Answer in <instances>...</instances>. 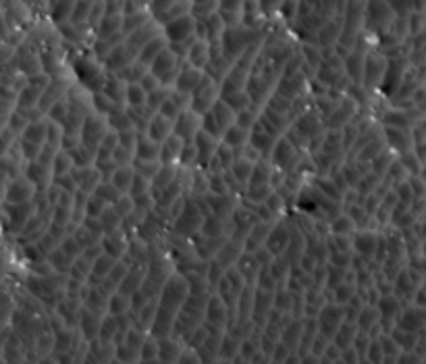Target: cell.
Listing matches in <instances>:
<instances>
[{"mask_svg": "<svg viewBox=\"0 0 426 364\" xmlns=\"http://www.w3.org/2000/svg\"><path fill=\"white\" fill-rule=\"evenodd\" d=\"M387 61L376 57V54H370L364 63V80L370 82V86H376L385 75H387Z\"/></svg>", "mask_w": 426, "mask_h": 364, "instance_id": "cell-7", "label": "cell"}, {"mask_svg": "<svg viewBox=\"0 0 426 364\" xmlns=\"http://www.w3.org/2000/svg\"><path fill=\"white\" fill-rule=\"evenodd\" d=\"M61 82H54V84H50V88H48V92L42 96V110H48V104L52 106V104H57L59 100H63V94H65V88L63 86H59Z\"/></svg>", "mask_w": 426, "mask_h": 364, "instance_id": "cell-17", "label": "cell"}, {"mask_svg": "<svg viewBox=\"0 0 426 364\" xmlns=\"http://www.w3.org/2000/svg\"><path fill=\"white\" fill-rule=\"evenodd\" d=\"M148 73H146V65H142V63H131L129 67H125L123 71H119V78L123 80V82H129V84H140L144 78H146Z\"/></svg>", "mask_w": 426, "mask_h": 364, "instance_id": "cell-15", "label": "cell"}, {"mask_svg": "<svg viewBox=\"0 0 426 364\" xmlns=\"http://www.w3.org/2000/svg\"><path fill=\"white\" fill-rule=\"evenodd\" d=\"M133 54L129 52V48L123 44V46H117V48H112L110 52H108V57H106V65H108V69H117V71H123L125 67H129L131 63H133Z\"/></svg>", "mask_w": 426, "mask_h": 364, "instance_id": "cell-10", "label": "cell"}, {"mask_svg": "<svg viewBox=\"0 0 426 364\" xmlns=\"http://www.w3.org/2000/svg\"><path fill=\"white\" fill-rule=\"evenodd\" d=\"M233 119H235V112L233 108L225 102V100H216V104L206 112V127L212 131V136H216V131H229L231 125H233Z\"/></svg>", "mask_w": 426, "mask_h": 364, "instance_id": "cell-2", "label": "cell"}, {"mask_svg": "<svg viewBox=\"0 0 426 364\" xmlns=\"http://www.w3.org/2000/svg\"><path fill=\"white\" fill-rule=\"evenodd\" d=\"M150 67H152V75H156V78L161 80V84H163V86L170 84L172 80L177 82V78H179L177 54H175L170 48L163 50V52L159 54V59H156V61H154Z\"/></svg>", "mask_w": 426, "mask_h": 364, "instance_id": "cell-5", "label": "cell"}, {"mask_svg": "<svg viewBox=\"0 0 426 364\" xmlns=\"http://www.w3.org/2000/svg\"><path fill=\"white\" fill-rule=\"evenodd\" d=\"M181 119L177 121V131H179V136H181V131H185L183 136H189V133H193V131H198V127H200V117H198V112H187V115H179Z\"/></svg>", "mask_w": 426, "mask_h": 364, "instance_id": "cell-16", "label": "cell"}, {"mask_svg": "<svg viewBox=\"0 0 426 364\" xmlns=\"http://www.w3.org/2000/svg\"><path fill=\"white\" fill-rule=\"evenodd\" d=\"M104 92H106V96L110 98V102H123V100H127V88L123 86V80L121 78H108L106 80V84H104Z\"/></svg>", "mask_w": 426, "mask_h": 364, "instance_id": "cell-13", "label": "cell"}, {"mask_svg": "<svg viewBox=\"0 0 426 364\" xmlns=\"http://www.w3.org/2000/svg\"><path fill=\"white\" fill-rule=\"evenodd\" d=\"M169 117L156 115V117L150 121V133H152V138H165V136H169Z\"/></svg>", "mask_w": 426, "mask_h": 364, "instance_id": "cell-19", "label": "cell"}, {"mask_svg": "<svg viewBox=\"0 0 426 364\" xmlns=\"http://www.w3.org/2000/svg\"><path fill=\"white\" fill-rule=\"evenodd\" d=\"M167 36H159V38H154L142 52H140V63L142 65H152L156 59H159V54L163 52V50H167Z\"/></svg>", "mask_w": 426, "mask_h": 364, "instance_id": "cell-11", "label": "cell"}, {"mask_svg": "<svg viewBox=\"0 0 426 364\" xmlns=\"http://www.w3.org/2000/svg\"><path fill=\"white\" fill-rule=\"evenodd\" d=\"M161 36V27H159V23L154 21V23H146V25H142L140 29H135L131 36H127V40H125V46L129 48V52L138 59L140 57V52L154 40V38H159Z\"/></svg>", "mask_w": 426, "mask_h": 364, "instance_id": "cell-4", "label": "cell"}, {"mask_svg": "<svg viewBox=\"0 0 426 364\" xmlns=\"http://www.w3.org/2000/svg\"><path fill=\"white\" fill-rule=\"evenodd\" d=\"M75 6H78V0H57L52 4V17L57 23H63L65 19L73 17L75 13Z\"/></svg>", "mask_w": 426, "mask_h": 364, "instance_id": "cell-14", "label": "cell"}, {"mask_svg": "<svg viewBox=\"0 0 426 364\" xmlns=\"http://www.w3.org/2000/svg\"><path fill=\"white\" fill-rule=\"evenodd\" d=\"M125 23V15H108L100 21L98 25V38L100 40H108L112 36H117V29L123 27Z\"/></svg>", "mask_w": 426, "mask_h": 364, "instance_id": "cell-12", "label": "cell"}, {"mask_svg": "<svg viewBox=\"0 0 426 364\" xmlns=\"http://www.w3.org/2000/svg\"><path fill=\"white\" fill-rule=\"evenodd\" d=\"M202 80H204L202 71L196 69V67H189V65H187V67H183V71H181L179 78H177V92L193 94L196 88L202 84Z\"/></svg>", "mask_w": 426, "mask_h": 364, "instance_id": "cell-8", "label": "cell"}, {"mask_svg": "<svg viewBox=\"0 0 426 364\" xmlns=\"http://www.w3.org/2000/svg\"><path fill=\"white\" fill-rule=\"evenodd\" d=\"M376 321V312L374 310H364L362 314H360V327L362 329H370V325Z\"/></svg>", "mask_w": 426, "mask_h": 364, "instance_id": "cell-20", "label": "cell"}, {"mask_svg": "<svg viewBox=\"0 0 426 364\" xmlns=\"http://www.w3.org/2000/svg\"><path fill=\"white\" fill-rule=\"evenodd\" d=\"M252 27H242V25H233L223 34V52L229 61H240L242 54L250 48L254 36H252Z\"/></svg>", "mask_w": 426, "mask_h": 364, "instance_id": "cell-1", "label": "cell"}, {"mask_svg": "<svg viewBox=\"0 0 426 364\" xmlns=\"http://www.w3.org/2000/svg\"><path fill=\"white\" fill-rule=\"evenodd\" d=\"M187 61H189L191 67H196V69H204V67L210 63V44H208L206 40H198V42L189 48V52H187Z\"/></svg>", "mask_w": 426, "mask_h": 364, "instance_id": "cell-9", "label": "cell"}, {"mask_svg": "<svg viewBox=\"0 0 426 364\" xmlns=\"http://www.w3.org/2000/svg\"><path fill=\"white\" fill-rule=\"evenodd\" d=\"M148 92L142 88V84H131L129 88H127V100H129V104L133 106V108H140V106H144V102L148 100Z\"/></svg>", "mask_w": 426, "mask_h": 364, "instance_id": "cell-18", "label": "cell"}, {"mask_svg": "<svg viewBox=\"0 0 426 364\" xmlns=\"http://www.w3.org/2000/svg\"><path fill=\"white\" fill-rule=\"evenodd\" d=\"M108 265H110V261H102V263H100V261H96V269H94V273L106 275L108 271H110V267H108Z\"/></svg>", "mask_w": 426, "mask_h": 364, "instance_id": "cell-22", "label": "cell"}, {"mask_svg": "<svg viewBox=\"0 0 426 364\" xmlns=\"http://www.w3.org/2000/svg\"><path fill=\"white\" fill-rule=\"evenodd\" d=\"M27 90H29V92L34 90V84H29V86H27ZM42 90H44V86H38V88H36V92H34V98H38V96H40V92H42ZM19 106H31V100L27 98V94H21Z\"/></svg>", "mask_w": 426, "mask_h": 364, "instance_id": "cell-21", "label": "cell"}, {"mask_svg": "<svg viewBox=\"0 0 426 364\" xmlns=\"http://www.w3.org/2000/svg\"><path fill=\"white\" fill-rule=\"evenodd\" d=\"M196 19L193 17H189V15H185V17H181V19H175V21H170L169 25L165 27V36L170 40V44H179V42H187V40H191L193 36H198L196 34Z\"/></svg>", "mask_w": 426, "mask_h": 364, "instance_id": "cell-6", "label": "cell"}, {"mask_svg": "<svg viewBox=\"0 0 426 364\" xmlns=\"http://www.w3.org/2000/svg\"><path fill=\"white\" fill-rule=\"evenodd\" d=\"M219 88H221V84L216 82V80H212V78H204L202 80V84L196 88V92L191 94V106H193V110L196 112H208L216 102V94H219Z\"/></svg>", "mask_w": 426, "mask_h": 364, "instance_id": "cell-3", "label": "cell"}]
</instances>
